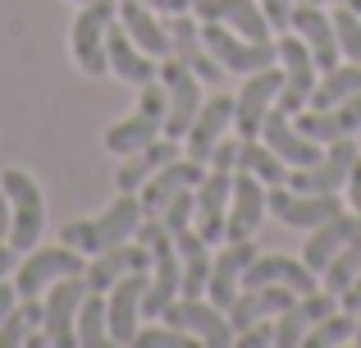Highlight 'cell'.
Wrapping results in <instances>:
<instances>
[{
    "label": "cell",
    "instance_id": "6da1fadb",
    "mask_svg": "<svg viewBox=\"0 0 361 348\" xmlns=\"http://www.w3.org/2000/svg\"><path fill=\"white\" fill-rule=\"evenodd\" d=\"M142 197L137 193H119V202L110 206L106 215H92V220H73V224H64V234H60V243H69V248H78V252H106V248H115V243H128L133 234H137V224H142Z\"/></svg>",
    "mask_w": 361,
    "mask_h": 348
},
{
    "label": "cell",
    "instance_id": "7a4b0ae2",
    "mask_svg": "<svg viewBox=\"0 0 361 348\" xmlns=\"http://www.w3.org/2000/svg\"><path fill=\"white\" fill-rule=\"evenodd\" d=\"M165 106H169L165 83H156V78L142 83L137 110H133L128 119H119V124L106 128V147H110L115 156H128V152H137V147L156 143V138L165 133Z\"/></svg>",
    "mask_w": 361,
    "mask_h": 348
},
{
    "label": "cell",
    "instance_id": "3957f363",
    "mask_svg": "<svg viewBox=\"0 0 361 348\" xmlns=\"http://www.w3.org/2000/svg\"><path fill=\"white\" fill-rule=\"evenodd\" d=\"M0 188H5V197H9V248L32 252L37 239H42V229H46L42 188H37V179L23 174V170H5L0 174Z\"/></svg>",
    "mask_w": 361,
    "mask_h": 348
},
{
    "label": "cell",
    "instance_id": "277c9868",
    "mask_svg": "<svg viewBox=\"0 0 361 348\" xmlns=\"http://www.w3.org/2000/svg\"><path fill=\"white\" fill-rule=\"evenodd\" d=\"M202 42H206V51L224 64V73H243V78L256 73V69H270V64L279 60V46L274 42H247L243 32L215 23V18L202 23Z\"/></svg>",
    "mask_w": 361,
    "mask_h": 348
},
{
    "label": "cell",
    "instance_id": "5b68a950",
    "mask_svg": "<svg viewBox=\"0 0 361 348\" xmlns=\"http://www.w3.org/2000/svg\"><path fill=\"white\" fill-rule=\"evenodd\" d=\"M119 0H87L82 14L73 18V60H78L82 73L101 78L110 73V55H106V28L115 23Z\"/></svg>",
    "mask_w": 361,
    "mask_h": 348
},
{
    "label": "cell",
    "instance_id": "8992f818",
    "mask_svg": "<svg viewBox=\"0 0 361 348\" xmlns=\"http://www.w3.org/2000/svg\"><path fill=\"white\" fill-rule=\"evenodd\" d=\"M64 275H87V261H82L78 248H69V243L42 248V252L32 248L23 257V266H18V275H14V289H18V298H42L46 289Z\"/></svg>",
    "mask_w": 361,
    "mask_h": 348
},
{
    "label": "cell",
    "instance_id": "52a82bcc",
    "mask_svg": "<svg viewBox=\"0 0 361 348\" xmlns=\"http://www.w3.org/2000/svg\"><path fill=\"white\" fill-rule=\"evenodd\" d=\"M160 83H165V97H169V106H165V138H188L197 110H202V78H197L178 55H165Z\"/></svg>",
    "mask_w": 361,
    "mask_h": 348
},
{
    "label": "cell",
    "instance_id": "ba28073f",
    "mask_svg": "<svg viewBox=\"0 0 361 348\" xmlns=\"http://www.w3.org/2000/svg\"><path fill=\"white\" fill-rule=\"evenodd\" d=\"M160 321L197 335V344H211V348H229L238 340V330L229 325V312L215 307V303H206V298H174V303L160 312Z\"/></svg>",
    "mask_w": 361,
    "mask_h": 348
},
{
    "label": "cell",
    "instance_id": "9c48e42d",
    "mask_svg": "<svg viewBox=\"0 0 361 348\" xmlns=\"http://www.w3.org/2000/svg\"><path fill=\"white\" fill-rule=\"evenodd\" d=\"M87 298V280L82 275H64L51 284L46 294V316H42V330L51 348H73L78 344V307Z\"/></svg>",
    "mask_w": 361,
    "mask_h": 348
},
{
    "label": "cell",
    "instance_id": "30bf717a",
    "mask_svg": "<svg viewBox=\"0 0 361 348\" xmlns=\"http://www.w3.org/2000/svg\"><path fill=\"white\" fill-rule=\"evenodd\" d=\"M265 206H270V215H279L293 229H316L329 215L343 211L338 193H298V188H288V184H274L270 193H265Z\"/></svg>",
    "mask_w": 361,
    "mask_h": 348
},
{
    "label": "cell",
    "instance_id": "8fae6325",
    "mask_svg": "<svg viewBox=\"0 0 361 348\" xmlns=\"http://www.w3.org/2000/svg\"><path fill=\"white\" fill-rule=\"evenodd\" d=\"M279 64H283V92L274 106L283 110V115H298L302 106L311 101V92H316V55H311V46L302 42V37H283L279 42Z\"/></svg>",
    "mask_w": 361,
    "mask_h": 348
},
{
    "label": "cell",
    "instance_id": "7c38bea8",
    "mask_svg": "<svg viewBox=\"0 0 361 348\" xmlns=\"http://www.w3.org/2000/svg\"><path fill=\"white\" fill-rule=\"evenodd\" d=\"M279 92H283V69H274V64H270V69L247 73L243 92L233 97V124H238L243 138H261V124H265V115L274 110Z\"/></svg>",
    "mask_w": 361,
    "mask_h": 348
},
{
    "label": "cell",
    "instance_id": "4fadbf2b",
    "mask_svg": "<svg viewBox=\"0 0 361 348\" xmlns=\"http://www.w3.org/2000/svg\"><path fill=\"white\" fill-rule=\"evenodd\" d=\"M353 165H357V143L353 138H338V143H329V152L316 165L293 170L283 184L298 188V193H338L348 184V174H353Z\"/></svg>",
    "mask_w": 361,
    "mask_h": 348
},
{
    "label": "cell",
    "instance_id": "5bb4252c",
    "mask_svg": "<svg viewBox=\"0 0 361 348\" xmlns=\"http://www.w3.org/2000/svg\"><path fill=\"white\" fill-rule=\"evenodd\" d=\"M229 193H233V170H211L192 188V229L206 243L224 239V220H229Z\"/></svg>",
    "mask_w": 361,
    "mask_h": 348
},
{
    "label": "cell",
    "instance_id": "9a60e30c",
    "mask_svg": "<svg viewBox=\"0 0 361 348\" xmlns=\"http://www.w3.org/2000/svg\"><path fill=\"white\" fill-rule=\"evenodd\" d=\"M147 270H133L110 284L106 298V321H110V340L115 344H137V316H142V294H147Z\"/></svg>",
    "mask_w": 361,
    "mask_h": 348
},
{
    "label": "cell",
    "instance_id": "2e32d148",
    "mask_svg": "<svg viewBox=\"0 0 361 348\" xmlns=\"http://www.w3.org/2000/svg\"><path fill=\"white\" fill-rule=\"evenodd\" d=\"M265 184L256 174H233V193H229V220H224V239L238 243V239H252L265 220Z\"/></svg>",
    "mask_w": 361,
    "mask_h": 348
},
{
    "label": "cell",
    "instance_id": "e0dca14e",
    "mask_svg": "<svg viewBox=\"0 0 361 348\" xmlns=\"http://www.w3.org/2000/svg\"><path fill=\"white\" fill-rule=\"evenodd\" d=\"M329 312H334V294H329V289H316V294H298V298H293V303L279 312V325H274V344H279V348H298L320 321H325Z\"/></svg>",
    "mask_w": 361,
    "mask_h": 348
},
{
    "label": "cell",
    "instance_id": "ac0fdd59",
    "mask_svg": "<svg viewBox=\"0 0 361 348\" xmlns=\"http://www.w3.org/2000/svg\"><path fill=\"white\" fill-rule=\"evenodd\" d=\"M256 284H283L293 294H316L320 289V275L307 266V261H293V257H279V252H256V261L243 270V289H256Z\"/></svg>",
    "mask_w": 361,
    "mask_h": 348
},
{
    "label": "cell",
    "instance_id": "d6986e66",
    "mask_svg": "<svg viewBox=\"0 0 361 348\" xmlns=\"http://www.w3.org/2000/svg\"><path fill=\"white\" fill-rule=\"evenodd\" d=\"M293 32L311 46L320 73L338 64L343 51H338V32H334V18L325 14V5H307V0H298V5H293Z\"/></svg>",
    "mask_w": 361,
    "mask_h": 348
},
{
    "label": "cell",
    "instance_id": "ffe728a7",
    "mask_svg": "<svg viewBox=\"0 0 361 348\" xmlns=\"http://www.w3.org/2000/svg\"><path fill=\"white\" fill-rule=\"evenodd\" d=\"M192 14L202 18H215V23L233 28V32H243L247 42H270V18H265L261 5H252V0H192Z\"/></svg>",
    "mask_w": 361,
    "mask_h": 348
},
{
    "label": "cell",
    "instance_id": "44dd1931",
    "mask_svg": "<svg viewBox=\"0 0 361 348\" xmlns=\"http://www.w3.org/2000/svg\"><path fill=\"white\" fill-rule=\"evenodd\" d=\"M165 28H169V42H174V55L197 73V78H202V83H220L224 78V64L206 51L202 23H192V18H188V9H183V14H169Z\"/></svg>",
    "mask_w": 361,
    "mask_h": 348
},
{
    "label": "cell",
    "instance_id": "7402d4cb",
    "mask_svg": "<svg viewBox=\"0 0 361 348\" xmlns=\"http://www.w3.org/2000/svg\"><path fill=\"white\" fill-rule=\"evenodd\" d=\"M202 179H206V165L202 161H192V156H188V161H178V156H174L169 165H160V170L142 184V211H147V215H160L169 206V197L183 193V188H197Z\"/></svg>",
    "mask_w": 361,
    "mask_h": 348
},
{
    "label": "cell",
    "instance_id": "603a6c76",
    "mask_svg": "<svg viewBox=\"0 0 361 348\" xmlns=\"http://www.w3.org/2000/svg\"><path fill=\"white\" fill-rule=\"evenodd\" d=\"M252 261H256L252 239L229 243V248H224L220 257L211 261V280H206V289H211V303H215V307H224V312L233 307V298L243 294V270L252 266Z\"/></svg>",
    "mask_w": 361,
    "mask_h": 348
},
{
    "label": "cell",
    "instance_id": "cb8c5ba5",
    "mask_svg": "<svg viewBox=\"0 0 361 348\" xmlns=\"http://www.w3.org/2000/svg\"><path fill=\"white\" fill-rule=\"evenodd\" d=\"M353 239H361V215H357V211H353V215L338 211V215H329L325 224H316V229H311L307 248H302V261H307V266L320 275V270H325Z\"/></svg>",
    "mask_w": 361,
    "mask_h": 348
},
{
    "label": "cell",
    "instance_id": "d4e9b609",
    "mask_svg": "<svg viewBox=\"0 0 361 348\" xmlns=\"http://www.w3.org/2000/svg\"><path fill=\"white\" fill-rule=\"evenodd\" d=\"M357 128H361V97H348L325 110H298V133H307L311 143H338V138H353Z\"/></svg>",
    "mask_w": 361,
    "mask_h": 348
},
{
    "label": "cell",
    "instance_id": "484cf974",
    "mask_svg": "<svg viewBox=\"0 0 361 348\" xmlns=\"http://www.w3.org/2000/svg\"><path fill=\"white\" fill-rule=\"evenodd\" d=\"M151 266V248L147 243H115V248L97 252V257L87 261V289H97V294H106L115 280L133 275V270H147Z\"/></svg>",
    "mask_w": 361,
    "mask_h": 348
},
{
    "label": "cell",
    "instance_id": "4316f807",
    "mask_svg": "<svg viewBox=\"0 0 361 348\" xmlns=\"http://www.w3.org/2000/svg\"><path fill=\"white\" fill-rule=\"evenodd\" d=\"M261 138L270 143L274 156H283V165H293V170H302V165H316V161H320V143H311L307 133H298V124H293V119L283 115L279 106L265 115Z\"/></svg>",
    "mask_w": 361,
    "mask_h": 348
},
{
    "label": "cell",
    "instance_id": "83f0119b",
    "mask_svg": "<svg viewBox=\"0 0 361 348\" xmlns=\"http://www.w3.org/2000/svg\"><path fill=\"white\" fill-rule=\"evenodd\" d=\"M106 55H110V69H115L123 83H133V88H142V83H151L160 73L156 64H151V55L128 37V28L119 23V14H115V23L106 28Z\"/></svg>",
    "mask_w": 361,
    "mask_h": 348
},
{
    "label": "cell",
    "instance_id": "f1b7e54d",
    "mask_svg": "<svg viewBox=\"0 0 361 348\" xmlns=\"http://www.w3.org/2000/svg\"><path fill=\"white\" fill-rule=\"evenodd\" d=\"M229 124H233V97H211V101H202L192 128H188V156L206 165V161H211V152H215V143L224 138V128H229Z\"/></svg>",
    "mask_w": 361,
    "mask_h": 348
},
{
    "label": "cell",
    "instance_id": "f546056e",
    "mask_svg": "<svg viewBox=\"0 0 361 348\" xmlns=\"http://www.w3.org/2000/svg\"><path fill=\"white\" fill-rule=\"evenodd\" d=\"M119 23L128 28V37L151 55V60H165V55H174L169 28L156 18V9H147L142 0H119Z\"/></svg>",
    "mask_w": 361,
    "mask_h": 348
},
{
    "label": "cell",
    "instance_id": "4dcf8cb0",
    "mask_svg": "<svg viewBox=\"0 0 361 348\" xmlns=\"http://www.w3.org/2000/svg\"><path fill=\"white\" fill-rule=\"evenodd\" d=\"M174 248H178V266H183L178 298H202L206 294V280H211V243L188 224V229L174 234Z\"/></svg>",
    "mask_w": 361,
    "mask_h": 348
},
{
    "label": "cell",
    "instance_id": "1f68e13d",
    "mask_svg": "<svg viewBox=\"0 0 361 348\" xmlns=\"http://www.w3.org/2000/svg\"><path fill=\"white\" fill-rule=\"evenodd\" d=\"M293 298H298V294H293V289H283V284L243 289V294L233 298V307H229V325H233V330H243V325H252V321H270V316H279Z\"/></svg>",
    "mask_w": 361,
    "mask_h": 348
},
{
    "label": "cell",
    "instance_id": "d6a6232c",
    "mask_svg": "<svg viewBox=\"0 0 361 348\" xmlns=\"http://www.w3.org/2000/svg\"><path fill=\"white\" fill-rule=\"evenodd\" d=\"M174 156H178V138H169V143H147V147H137V152H128L123 165H119V174H115L119 193H137V188L147 184L160 165L174 161Z\"/></svg>",
    "mask_w": 361,
    "mask_h": 348
},
{
    "label": "cell",
    "instance_id": "836d02e7",
    "mask_svg": "<svg viewBox=\"0 0 361 348\" xmlns=\"http://www.w3.org/2000/svg\"><path fill=\"white\" fill-rule=\"evenodd\" d=\"M348 97H361V64L348 60V64H334V69H325L316 78V92H311L307 106L311 110H325V106H338V101Z\"/></svg>",
    "mask_w": 361,
    "mask_h": 348
},
{
    "label": "cell",
    "instance_id": "e575fe53",
    "mask_svg": "<svg viewBox=\"0 0 361 348\" xmlns=\"http://www.w3.org/2000/svg\"><path fill=\"white\" fill-rule=\"evenodd\" d=\"M238 170H247V174H256L261 184H283L288 179V165H283V156H274L270 152V143H256V138H243V152H238Z\"/></svg>",
    "mask_w": 361,
    "mask_h": 348
},
{
    "label": "cell",
    "instance_id": "d590c367",
    "mask_svg": "<svg viewBox=\"0 0 361 348\" xmlns=\"http://www.w3.org/2000/svg\"><path fill=\"white\" fill-rule=\"evenodd\" d=\"M42 316H46V303H37V298H23L18 307H9L5 321H0V348H18V344H27V335H37Z\"/></svg>",
    "mask_w": 361,
    "mask_h": 348
},
{
    "label": "cell",
    "instance_id": "8d00e7d4",
    "mask_svg": "<svg viewBox=\"0 0 361 348\" xmlns=\"http://www.w3.org/2000/svg\"><path fill=\"white\" fill-rule=\"evenodd\" d=\"M110 340V321H106V298L97 294V289H87V298H82L78 307V344L82 348H97Z\"/></svg>",
    "mask_w": 361,
    "mask_h": 348
},
{
    "label": "cell",
    "instance_id": "74e56055",
    "mask_svg": "<svg viewBox=\"0 0 361 348\" xmlns=\"http://www.w3.org/2000/svg\"><path fill=\"white\" fill-rule=\"evenodd\" d=\"M353 340H357V316L353 312H329L302 344L307 348H334V344H353Z\"/></svg>",
    "mask_w": 361,
    "mask_h": 348
},
{
    "label": "cell",
    "instance_id": "f35d334b",
    "mask_svg": "<svg viewBox=\"0 0 361 348\" xmlns=\"http://www.w3.org/2000/svg\"><path fill=\"white\" fill-rule=\"evenodd\" d=\"M320 275H325V289H329V294H343V289L361 275V239L348 243V248L338 252V257L329 261V266L320 270Z\"/></svg>",
    "mask_w": 361,
    "mask_h": 348
},
{
    "label": "cell",
    "instance_id": "ab89813d",
    "mask_svg": "<svg viewBox=\"0 0 361 348\" xmlns=\"http://www.w3.org/2000/svg\"><path fill=\"white\" fill-rule=\"evenodd\" d=\"M334 32H338V51L348 55V60L361 64V14L353 5H338L334 9Z\"/></svg>",
    "mask_w": 361,
    "mask_h": 348
},
{
    "label": "cell",
    "instance_id": "60d3db41",
    "mask_svg": "<svg viewBox=\"0 0 361 348\" xmlns=\"http://www.w3.org/2000/svg\"><path fill=\"white\" fill-rule=\"evenodd\" d=\"M192 188H183V193H174L169 197V206L165 211H160V220H165V229L169 234H178V229H188V224H192Z\"/></svg>",
    "mask_w": 361,
    "mask_h": 348
},
{
    "label": "cell",
    "instance_id": "b9f144b4",
    "mask_svg": "<svg viewBox=\"0 0 361 348\" xmlns=\"http://www.w3.org/2000/svg\"><path fill=\"white\" fill-rule=\"evenodd\" d=\"M197 344V335L178 330V325H169V330H137V348H188Z\"/></svg>",
    "mask_w": 361,
    "mask_h": 348
},
{
    "label": "cell",
    "instance_id": "7bdbcfd3",
    "mask_svg": "<svg viewBox=\"0 0 361 348\" xmlns=\"http://www.w3.org/2000/svg\"><path fill=\"white\" fill-rule=\"evenodd\" d=\"M293 5H298V0H261V9H265V18H270L274 32L293 28Z\"/></svg>",
    "mask_w": 361,
    "mask_h": 348
},
{
    "label": "cell",
    "instance_id": "ee69618b",
    "mask_svg": "<svg viewBox=\"0 0 361 348\" xmlns=\"http://www.w3.org/2000/svg\"><path fill=\"white\" fill-rule=\"evenodd\" d=\"M238 152H243V143L220 138V143H215V152H211V170H238Z\"/></svg>",
    "mask_w": 361,
    "mask_h": 348
},
{
    "label": "cell",
    "instance_id": "f6af8a7d",
    "mask_svg": "<svg viewBox=\"0 0 361 348\" xmlns=\"http://www.w3.org/2000/svg\"><path fill=\"white\" fill-rule=\"evenodd\" d=\"M233 344H243V348H270L274 344V330L270 325H261V321H252V325H243L238 330V340Z\"/></svg>",
    "mask_w": 361,
    "mask_h": 348
},
{
    "label": "cell",
    "instance_id": "bcb514c9",
    "mask_svg": "<svg viewBox=\"0 0 361 348\" xmlns=\"http://www.w3.org/2000/svg\"><path fill=\"white\" fill-rule=\"evenodd\" d=\"M338 303H343V312H353V316H361V275L353 280V284L338 294Z\"/></svg>",
    "mask_w": 361,
    "mask_h": 348
},
{
    "label": "cell",
    "instance_id": "7dc6e473",
    "mask_svg": "<svg viewBox=\"0 0 361 348\" xmlns=\"http://www.w3.org/2000/svg\"><path fill=\"white\" fill-rule=\"evenodd\" d=\"M142 5L156 14H183V9H192V0H142Z\"/></svg>",
    "mask_w": 361,
    "mask_h": 348
},
{
    "label": "cell",
    "instance_id": "c3c4849f",
    "mask_svg": "<svg viewBox=\"0 0 361 348\" xmlns=\"http://www.w3.org/2000/svg\"><path fill=\"white\" fill-rule=\"evenodd\" d=\"M348 202H353V211L361 215V156H357L353 174H348Z\"/></svg>",
    "mask_w": 361,
    "mask_h": 348
},
{
    "label": "cell",
    "instance_id": "681fc988",
    "mask_svg": "<svg viewBox=\"0 0 361 348\" xmlns=\"http://www.w3.org/2000/svg\"><path fill=\"white\" fill-rule=\"evenodd\" d=\"M14 261H18V248H5V243H0V280L14 270Z\"/></svg>",
    "mask_w": 361,
    "mask_h": 348
},
{
    "label": "cell",
    "instance_id": "f907efd6",
    "mask_svg": "<svg viewBox=\"0 0 361 348\" xmlns=\"http://www.w3.org/2000/svg\"><path fill=\"white\" fill-rule=\"evenodd\" d=\"M14 298H18V289L0 284V321H5V312H9V307H14Z\"/></svg>",
    "mask_w": 361,
    "mask_h": 348
},
{
    "label": "cell",
    "instance_id": "816d5d0a",
    "mask_svg": "<svg viewBox=\"0 0 361 348\" xmlns=\"http://www.w3.org/2000/svg\"><path fill=\"white\" fill-rule=\"evenodd\" d=\"M9 234V197H5V188H0V239Z\"/></svg>",
    "mask_w": 361,
    "mask_h": 348
},
{
    "label": "cell",
    "instance_id": "f5cc1de1",
    "mask_svg": "<svg viewBox=\"0 0 361 348\" xmlns=\"http://www.w3.org/2000/svg\"><path fill=\"white\" fill-rule=\"evenodd\" d=\"M307 5H353L357 14H361V0H307Z\"/></svg>",
    "mask_w": 361,
    "mask_h": 348
},
{
    "label": "cell",
    "instance_id": "db71d44e",
    "mask_svg": "<svg viewBox=\"0 0 361 348\" xmlns=\"http://www.w3.org/2000/svg\"><path fill=\"white\" fill-rule=\"evenodd\" d=\"M357 344H361V316H357Z\"/></svg>",
    "mask_w": 361,
    "mask_h": 348
},
{
    "label": "cell",
    "instance_id": "11a10c76",
    "mask_svg": "<svg viewBox=\"0 0 361 348\" xmlns=\"http://www.w3.org/2000/svg\"><path fill=\"white\" fill-rule=\"evenodd\" d=\"M78 5H87V0H78Z\"/></svg>",
    "mask_w": 361,
    "mask_h": 348
}]
</instances>
